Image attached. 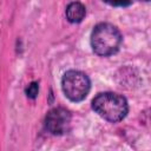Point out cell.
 <instances>
[{
  "mask_svg": "<svg viewBox=\"0 0 151 151\" xmlns=\"http://www.w3.org/2000/svg\"><path fill=\"white\" fill-rule=\"evenodd\" d=\"M92 109L105 120L118 123L127 114L129 105L123 96L113 92H104L94 97Z\"/></svg>",
  "mask_w": 151,
  "mask_h": 151,
  "instance_id": "1",
  "label": "cell"
},
{
  "mask_svg": "<svg viewBox=\"0 0 151 151\" xmlns=\"http://www.w3.org/2000/svg\"><path fill=\"white\" fill-rule=\"evenodd\" d=\"M122 40L119 29L109 22L98 24L91 34V46L94 53L101 57L114 54L119 50Z\"/></svg>",
  "mask_w": 151,
  "mask_h": 151,
  "instance_id": "2",
  "label": "cell"
},
{
  "mask_svg": "<svg viewBox=\"0 0 151 151\" xmlns=\"http://www.w3.org/2000/svg\"><path fill=\"white\" fill-rule=\"evenodd\" d=\"M61 87L65 96L71 101L77 103L86 98L91 88V81L84 72L70 70L63 76Z\"/></svg>",
  "mask_w": 151,
  "mask_h": 151,
  "instance_id": "3",
  "label": "cell"
},
{
  "mask_svg": "<svg viewBox=\"0 0 151 151\" xmlns=\"http://www.w3.org/2000/svg\"><path fill=\"white\" fill-rule=\"evenodd\" d=\"M71 113L64 107H54L45 118L46 130L52 134H64L71 127Z\"/></svg>",
  "mask_w": 151,
  "mask_h": 151,
  "instance_id": "4",
  "label": "cell"
},
{
  "mask_svg": "<svg viewBox=\"0 0 151 151\" xmlns=\"http://www.w3.org/2000/svg\"><path fill=\"white\" fill-rule=\"evenodd\" d=\"M85 14H86V9L81 2L74 1L66 7V18L70 22H73V24L80 22L84 19Z\"/></svg>",
  "mask_w": 151,
  "mask_h": 151,
  "instance_id": "5",
  "label": "cell"
},
{
  "mask_svg": "<svg viewBox=\"0 0 151 151\" xmlns=\"http://www.w3.org/2000/svg\"><path fill=\"white\" fill-rule=\"evenodd\" d=\"M38 92H39V86H38V83H35V81L31 83L26 88V94L31 99H34L38 96Z\"/></svg>",
  "mask_w": 151,
  "mask_h": 151,
  "instance_id": "6",
  "label": "cell"
},
{
  "mask_svg": "<svg viewBox=\"0 0 151 151\" xmlns=\"http://www.w3.org/2000/svg\"><path fill=\"white\" fill-rule=\"evenodd\" d=\"M104 2L111 5V6H118V7H124L131 5L132 0H103Z\"/></svg>",
  "mask_w": 151,
  "mask_h": 151,
  "instance_id": "7",
  "label": "cell"
},
{
  "mask_svg": "<svg viewBox=\"0 0 151 151\" xmlns=\"http://www.w3.org/2000/svg\"><path fill=\"white\" fill-rule=\"evenodd\" d=\"M140 1H149V0H140Z\"/></svg>",
  "mask_w": 151,
  "mask_h": 151,
  "instance_id": "8",
  "label": "cell"
}]
</instances>
